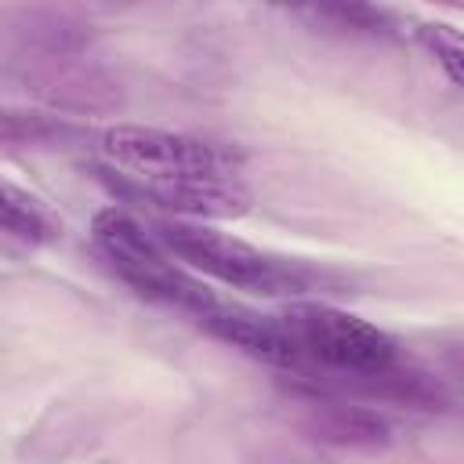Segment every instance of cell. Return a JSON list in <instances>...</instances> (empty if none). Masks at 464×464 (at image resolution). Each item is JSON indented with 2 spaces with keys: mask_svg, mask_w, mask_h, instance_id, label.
<instances>
[{
  "mask_svg": "<svg viewBox=\"0 0 464 464\" xmlns=\"http://www.w3.org/2000/svg\"><path fill=\"white\" fill-rule=\"evenodd\" d=\"M156 239L163 243L167 254H174L188 268L214 276L236 290H250L265 297H297V294H308L312 286H323V276H315L301 261L272 257L250 246L246 239L218 232L203 221H178V218L160 221Z\"/></svg>",
  "mask_w": 464,
  "mask_h": 464,
  "instance_id": "6da1fadb",
  "label": "cell"
},
{
  "mask_svg": "<svg viewBox=\"0 0 464 464\" xmlns=\"http://www.w3.org/2000/svg\"><path fill=\"white\" fill-rule=\"evenodd\" d=\"M91 236L98 243V250L105 254V261L112 265V272L141 297L167 304V308H181L192 319L203 315L218 294L210 286H203L196 276H188L167 250L163 243L145 232V225L127 214L123 207H102L91 218Z\"/></svg>",
  "mask_w": 464,
  "mask_h": 464,
  "instance_id": "7a4b0ae2",
  "label": "cell"
},
{
  "mask_svg": "<svg viewBox=\"0 0 464 464\" xmlns=\"http://www.w3.org/2000/svg\"><path fill=\"white\" fill-rule=\"evenodd\" d=\"M279 323L286 326L304 362H319L344 377H373L399 362L395 337L344 308L323 301H294L283 308Z\"/></svg>",
  "mask_w": 464,
  "mask_h": 464,
  "instance_id": "3957f363",
  "label": "cell"
},
{
  "mask_svg": "<svg viewBox=\"0 0 464 464\" xmlns=\"http://www.w3.org/2000/svg\"><path fill=\"white\" fill-rule=\"evenodd\" d=\"M102 152L116 170H127L134 181L185 178V174H239V156L225 145H214L196 134L116 123L102 130Z\"/></svg>",
  "mask_w": 464,
  "mask_h": 464,
  "instance_id": "277c9868",
  "label": "cell"
},
{
  "mask_svg": "<svg viewBox=\"0 0 464 464\" xmlns=\"http://www.w3.org/2000/svg\"><path fill=\"white\" fill-rule=\"evenodd\" d=\"M112 192H127L134 199H149L160 210H170L178 221H236L250 210L254 196L239 181V174H185L160 181H127L116 170H102Z\"/></svg>",
  "mask_w": 464,
  "mask_h": 464,
  "instance_id": "5b68a950",
  "label": "cell"
},
{
  "mask_svg": "<svg viewBox=\"0 0 464 464\" xmlns=\"http://www.w3.org/2000/svg\"><path fill=\"white\" fill-rule=\"evenodd\" d=\"M196 319H199V326L210 337L239 348L243 355H250L257 362H268V366H279V370H297L304 362L301 352H297V344L290 341L286 326L279 323V315H257L250 308L214 301Z\"/></svg>",
  "mask_w": 464,
  "mask_h": 464,
  "instance_id": "8992f818",
  "label": "cell"
},
{
  "mask_svg": "<svg viewBox=\"0 0 464 464\" xmlns=\"http://www.w3.org/2000/svg\"><path fill=\"white\" fill-rule=\"evenodd\" d=\"M33 65H25V83L47 98L58 109H83V112H98V109H112L120 91L116 80L105 76L98 65L80 62V54L72 58H47V54H29Z\"/></svg>",
  "mask_w": 464,
  "mask_h": 464,
  "instance_id": "52a82bcc",
  "label": "cell"
},
{
  "mask_svg": "<svg viewBox=\"0 0 464 464\" xmlns=\"http://www.w3.org/2000/svg\"><path fill=\"white\" fill-rule=\"evenodd\" d=\"M304 431L315 442L337 446V450H384L392 442V424L366 406H344V402H315L304 413Z\"/></svg>",
  "mask_w": 464,
  "mask_h": 464,
  "instance_id": "ba28073f",
  "label": "cell"
},
{
  "mask_svg": "<svg viewBox=\"0 0 464 464\" xmlns=\"http://www.w3.org/2000/svg\"><path fill=\"white\" fill-rule=\"evenodd\" d=\"M0 232L22 246H51L62 239V218L36 192L0 178Z\"/></svg>",
  "mask_w": 464,
  "mask_h": 464,
  "instance_id": "9c48e42d",
  "label": "cell"
},
{
  "mask_svg": "<svg viewBox=\"0 0 464 464\" xmlns=\"http://www.w3.org/2000/svg\"><path fill=\"white\" fill-rule=\"evenodd\" d=\"M18 33L29 54H47V58H72L91 40V25L72 18L69 11H25L18 18Z\"/></svg>",
  "mask_w": 464,
  "mask_h": 464,
  "instance_id": "30bf717a",
  "label": "cell"
},
{
  "mask_svg": "<svg viewBox=\"0 0 464 464\" xmlns=\"http://www.w3.org/2000/svg\"><path fill=\"white\" fill-rule=\"evenodd\" d=\"M304 18H312L315 25H323L326 33H341V36H395L399 33V18L384 7H370V4H319V7H304Z\"/></svg>",
  "mask_w": 464,
  "mask_h": 464,
  "instance_id": "8fae6325",
  "label": "cell"
},
{
  "mask_svg": "<svg viewBox=\"0 0 464 464\" xmlns=\"http://www.w3.org/2000/svg\"><path fill=\"white\" fill-rule=\"evenodd\" d=\"M72 134L65 116L40 109H0V145H58Z\"/></svg>",
  "mask_w": 464,
  "mask_h": 464,
  "instance_id": "7c38bea8",
  "label": "cell"
},
{
  "mask_svg": "<svg viewBox=\"0 0 464 464\" xmlns=\"http://www.w3.org/2000/svg\"><path fill=\"white\" fill-rule=\"evenodd\" d=\"M417 36L428 47V54L442 65L450 83L460 87L464 83V44H460V33L453 25H446V22H420Z\"/></svg>",
  "mask_w": 464,
  "mask_h": 464,
  "instance_id": "4fadbf2b",
  "label": "cell"
}]
</instances>
